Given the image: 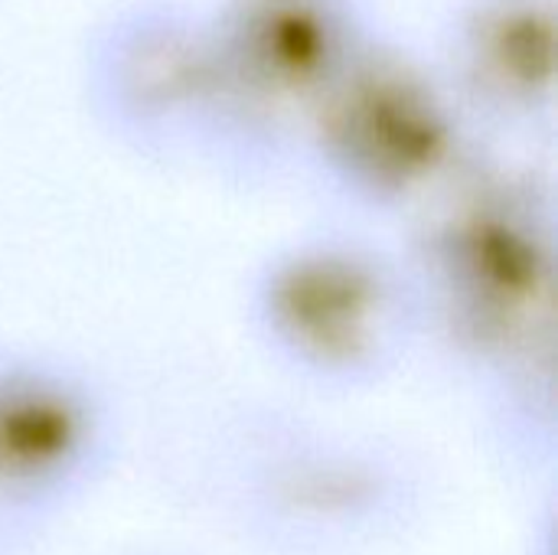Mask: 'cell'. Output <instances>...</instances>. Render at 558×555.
I'll return each mask as SVG.
<instances>
[{
  "label": "cell",
  "mask_w": 558,
  "mask_h": 555,
  "mask_svg": "<svg viewBox=\"0 0 558 555\" xmlns=\"http://www.w3.org/2000/svg\"><path fill=\"white\" fill-rule=\"evenodd\" d=\"M399 229L425 343L507 386L546 383L558 337L553 157L487 150Z\"/></svg>",
  "instance_id": "6da1fadb"
},
{
  "label": "cell",
  "mask_w": 558,
  "mask_h": 555,
  "mask_svg": "<svg viewBox=\"0 0 558 555\" xmlns=\"http://www.w3.org/2000/svg\"><path fill=\"white\" fill-rule=\"evenodd\" d=\"M490 147L435 62L376 26L311 111L294 173L363 222H409Z\"/></svg>",
  "instance_id": "7a4b0ae2"
},
{
  "label": "cell",
  "mask_w": 558,
  "mask_h": 555,
  "mask_svg": "<svg viewBox=\"0 0 558 555\" xmlns=\"http://www.w3.org/2000/svg\"><path fill=\"white\" fill-rule=\"evenodd\" d=\"M245 327L258 347L320 386H369L422 337L405 258L356 226H317L258 255L242 288Z\"/></svg>",
  "instance_id": "3957f363"
},
{
  "label": "cell",
  "mask_w": 558,
  "mask_h": 555,
  "mask_svg": "<svg viewBox=\"0 0 558 555\" xmlns=\"http://www.w3.org/2000/svg\"><path fill=\"white\" fill-rule=\"evenodd\" d=\"M213 118L199 170L226 186L294 173L304 124L379 26L366 0H206Z\"/></svg>",
  "instance_id": "277c9868"
},
{
  "label": "cell",
  "mask_w": 558,
  "mask_h": 555,
  "mask_svg": "<svg viewBox=\"0 0 558 555\" xmlns=\"http://www.w3.org/2000/svg\"><path fill=\"white\" fill-rule=\"evenodd\" d=\"M213 92L206 0H118L82 39V108L101 137L137 160L199 167Z\"/></svg>",
  "instance_id": "5b68a950"
},
{
  "label": "cell",
  "mask_w": 558,
  "mask_h": 555,
  "mask_svg": "<svg viewBox=\"0 0 558 555\" xmlns=\"http://www.w3.org/2000/svg\"><path fill=\"white\" fill-rule=\"evenodd\" d=\"M425 52L490 150L553 157L558 0H451Z\"/></svg>",
  "instance_id": "8992f818"
}]
</instances>
